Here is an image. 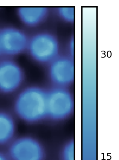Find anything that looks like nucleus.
<instances>
[{
  "label": "nucleus",
  "mask_w": 119,
  "mask_h": 160,
  "mask_svg": "<svg viewBox=\"0 0 119 160\" xmlns=\"http://www.w3.org/2000/svg\"><path fill=\"white\" fill-rule=\"evenodd\" d=\"M47 10L44 8L23 7L18 10L21 20L27 25L34 26L39 24L45 19Z\"/></svg>",
  "instance_id": "1a4fd4ad"
},
{
  "label": "nucleus",
  "mask_w": 119,
  "mask_h": 160,
  "mask_svg": "<svg viewBox=\"0 0 119 160\" xmlns=\"http://www.w3.org/2000/svg\"><path fill=\"white\" fill-rule=\"evenodd\" d=\"M9 156L4 153L0 152V160H10Z\"/></svg>",
  "instance_id": "f8f14e48"
},
{
  "label": "nucleus",
  "mask_w": 119,
  "mask_h": 160,
  "mask_svg": "<svg viewBox=\"0 0 119 160\" xmlns=\"http://www.w3.org/2000/svg\"><path fill=\"white\" fill-rule=\"evenodd\" d=\"M9 156L11 160H43L44 152L36 139L31 136H22L12 141Z\"/></svg>",
  "instance_id": "39448f33"
},
{
  "label": "nucleus",
  "mask_w": 119,
  "mask_h": 160,
  "mask_svg": "<svg viewBox=\"0 0 119 160\" xmlns=\"http://www.w3.org/2000/svg\"><path fill=\"white\" fill-rule=\"evenodd\" d=\"M47 97L46 92L36 86L22 89L14 101L15 112L26 122H39L47 116Z\"/></svg>",
  "instance_id": "f257e3e1"
},
{
  "label": "nucleus",
  "mask_w": 119,
  "mask_h": 160,
  "mask_svg": "<svg viewBox=\"0 0 119 160\" xmlns=\"http://www.w3.org/2000/svg\"><path fill=\"white\" fill-rule=\"evenodd\" d=\"M59 15L65 20L72 22L74 19V11L72 8H60L58 10Z\"/></svg>",
  "instance_id": "9b49d317"
},
{
  "label": "nucleus",
  "mask_w": 119,
  "mask_h": 160,
  "mask_svg": "<svg viewBox=\"0 0 119 160\" xmlns=\"http://www.w3.org/2000/svg\"><path fill=\"white\" fill-rule=\"evenodd\" d=\"M62 160H74V146L73 142L67 143L63 148L62 153Z\"/></svg>",
  "instance_id": "9d476101"
},
{
  "label": "nucleus",
  "mask_w": 119,
  "mask_h": 160,
  "mask_svg": "<svg viewBox=\"0 0 119 160\" xmlns=\"http://www.w3.org/2000/svg\"><path fill=\"white\" fill-rule=\"evenodd\" d=\"M25 79L22 68L9 58L0 60V93L10 94L22 88Z\"/></svg>",
  "instance_id": "7ed1b4c3"
},
{
  "label": "nucleus",
  "mask_w": 119,
  "mask_h": 160,
  "mask_svg": "<svg viewBox=\"0 0 119 160\" xmlns=\"http://www.w3.org/2000/svg\"><path fill=\"white\" fill-rule=\"evenodd\" d=\"M49 75L55 84L63 86L74 81V67L72 58L67 57H59L50 63Z\"/></svg>",
  "instance_id": "0eeeda50"
},
{
  "label": "nucleus",
  "mask_w": 119,
  "mask_h": 160,
  "mask_svg": "<svg viewBox=\"0 0 119 160\" xmlns=\"http://www.w3.org/2000/svg\"><path fill=\"white\" fill-rule=\"evenodd\" d=\"M29 38L20 29L7 28L0 31V51L8 56L19 54L27 49Z\"/></svg>",
  "instance_id": "423d86ee"
},
{
  "label": "nucleus",
  "mask_w": 119,
  "mask_h": 160,
  "mask_svg": "<svg viewBox=\"0 0 119 160\" xmlns=\"http://www.w3.org/2000/svg\"><path fill=\"white\" fill-rule=\"evenodd\" d=\"M72 97L65 89L58 88L47 92V116L61 120L69 116L73 109Z\"/></svg>",
  "instance_id": "20e7f679"
},
{
  "label": "nucleus",
  "mask_w": 119,
  "mask_h": 160,
  "mask_svg": "<svg viewBox=\"0 0 119 160\" xmlns=\"http://www.w3.org/2000/svg\"><path fill=\"white\" fill-rule=\"evenodd\" d=\"M1 54V51H0V54Z\"/></svg>",
  "instance_id": "ddd939ff"
},
{
  "label": "nucleus",
  "mask_w": 119,
  "mask_h": 160,
  "mask_svg": "<svg viewBox=\"0 0 119 160\" xmlns=\"http://www.w3.org/2000/svg\"><path fill=\"white\" fill-rule=\"evenodd\" d=\"M34 60L41 63H50L58 57L57 38L52 34L40 32L29 38L27 49Z\"/></svg>",
  "instance_id": "f03ea898"
},
{
  "label": "nucleus",
  "mask_w": 119,
  "mask_h": 160,
  "mask_svg": "<svg viewBox=\"0 0 119 160\" xmlns=\"http://www.w3.org/2000/svg\"><path fill=\"white\" fill-rule=\"evenodd\" d=\"M16 129V121L12 115L7 111L0 110V145L12 141Z\"/></svg>",
  "instance_id": "6e6552de"
}]
</instances>
